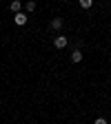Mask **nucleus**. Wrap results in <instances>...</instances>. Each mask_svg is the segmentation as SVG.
Segmentation results:
<instances>
[{
	"label": "nucleus",
	"instance_id": "nucleus-2",
	"mask_svg": "<svg viewBox=\"0 0 111 124\" xmlns=\"http://www.w3.org/2000/svg\"><path fill=\"white\" fill-rule=\"evenodd\" d=\"M67 36H58L56 40H53V44H56V49H65V46H67Z\"/></svg>",
	"mask_w": 111,
	"mask_h": 124
},
{
	"label": "nucleus",
	"instance_id": "nucleus-8",
	"mask_svg": "<svg viewBox=\"0 0 111 124\" xmlns=\"http://www.w3.org/2000/svg\"><path fill=\"white\" fill-rule=\"evenodd\" d=\"M93 124H107V120H104V117H96V122H93Z\"/></svg>",
	"mask_w": 111,
	"mask_h": 124
},
{
	"label": "nucleus",
	"instance_id": "nucleus-6",
	"mask_svg": "<svg viewBox=\"0 0 111 124\" xmlns=\"http://www.w3.org/2000/svg\"><path fill=\"white\" fill-rule=\"evenodd\" d=\"M25 9H27V11L31 13V11H34V9H36V2H34V0H29V2L25 5Z\"/></svg>",
	"mask_w": 111,
	"mask_h": 124
},
{
	"label": "nucleus",
	"instance_id": "nucleus-4",
	"mask_svg": "<svg viewBox=\"0 0 111 124\" xmlns=\"http://www.w3.org/2000/svg\"><path fill=\"white\" fill-rule=\"evenodd\" d=\"M9 9H11V11H13V13H18V11H20V9H22V5H20V0H13V2H11V5H9Z\"/></svg>",
	"mask_w": 111,
	"mask_h": 124
},
{
	"label": "nucleus",
	"instance_id": "nucleus-3",
	"mask_svg": "<svg viewBox=\"0 0 111 124\" xmlns=\"http://www.w3.org/2000/svg\"><path fill=\"white\" fill-rule=\"evenodd\" d=\"M51 29H53V31H60V29H62V18H53V20H51Z\"/></svg>",
	"mask_w": 111,
	"mask_h": 124
},
{
	"label": "nucleus",
	"instance_id": "nucleus-5",
	"mask_svg": "<svg viewBox=\"0 0 111 124\" xmlns=\"http://www.w3.org/2000/svg\"><path fill=\"white\" fill-rule=\"evenodd\" d=\"M71 60H73V62H82V51H80V49H76V51L71 53Z\"/></svg>",
	"mask_w": 111,
	"mask_h": 124
},
{
	"label": "nucleus",
	"instance_id": "nucleus-7",
	"mask_svg": "<svg viewBox=\"0 0 111 124\" xmlns=\"http://www.w3.org/2000/svg\"><path fill=\"white\" fill-rule=\"evenodd\" d=\"M91 5H93V0H80V7L82 9H89Z\"/></svg>",
	"mask_w": 111,
	"mask_h": 124
},
{
	"label": "nucleus",
	"instance_id": "nucleus-1",
	"mask_svg": "<svg viewBox=\"0 0 111 124\" xmlns=\"http://www.w3.org/2000/svg\"><path fill=\"white\" fill-rule=\"evenodd\" d=\"M13 22L18 24V27L27 24V13H22V11H18V13H13Z\"/></svg>",
	"mask_w": 111,
	"mask_h": 124
}]
</instances>
